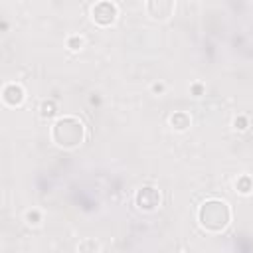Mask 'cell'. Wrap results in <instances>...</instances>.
Returning <instances> with one entry per match:
<instances>
[{"instance_id": "10", "label": "cell", "mask_w": 253, "mask_h": 253, "mask_svg": "<svg viewBox=\"0 0 253 253\" xmlns=\"http://www.w3.org/2000/svg\"><path fill=\"white\" fill-rule=\"evenodd\" d=\"M55 113H57V107H55L53 101H43V103L40 105V115H42L43 119H51Z\"/></svg>"}, {"instance_id": "8", "label": "cell", "mask_w": 253, "mask_h": 253, "mask_svg": "<svg viewBox=\"0 0 253 253\" xmlns=\"http://www.w3.org/2000/svg\"><path fill=\"white\" fill-rule=\"evenodd\" d=\"M99 251H101V245L93 237H85L77 245V253H99Z\"/></svg>"}, {"instance_id": "5", "label": "cell", "mask_w": 253, "mask_h": 253, "mask_svg": "<svg viewBox=\"0 0 253 253\" xmlns=\"http://www.w3.org/2000/svg\"><path fill=\"white\" fill-rule=\"evenodd\" d=\"M146 10L154 20H168L174 12L172 0H150L146 2Z\"/></svg>"}, {"instance_id": "9", "label": "cell", "mask_w": 253, "mask_h": 253, "mask_svg": "<svg viewBox=\"0 0 253 253\" xmlns=\"http://www.w3.org/2000/svg\"><path fill=\"white\" fill-rule=\"evenodd\" d=\"M235 188H237L239 194H249V192L253 190V180H251V176H247V174L239 176L237 182H235Z\"/></svg>"}, {"instance_id": "1", "label": "cell", "mask_w": 253, "mask_h": 253, "mask_svg": "<svg viewBox=\"0 0 253 253\" xmlns=\"http://www.w3.org/2000/svg\"><path fill=\"white\" fill-rule=\"evenodd\" d=\"M198 219H200V225L206 231L217 233V231H223L229 225L231 210L221 200H206L198 210Z\"/></svg>"}, {"instance_id": "12", "label": "cell", "mask_w": 253, "mask_h": 253, "mask_svg": "<svg viewBox=\"0 0 253 253\" xmlns=\"http://www.w3.org/2000/svg\"><path fill=\"white\" fill-rule=\"evenodd\" d=\"M26 221L30 225H38L42 221V213L38 210H30V211H26Z\"/></svg>"}, {"instance_id": "11", "label": "cell", "mask_w": 253, "mask_h": 253, "mask_svg": "<svg viewBox=\"0 0 253 253\" xmlns=\"http://www.w3.org/2000/svg\"><path fill=\"white\" fill-rule=\"evenodd\" d=\"M67 47L73 49V51H79V49L83 47V38H81V36H71V38L67 40Z\"/></svg>"}, {"instance_id": "3", "label": "cell", "mask_w": 253, "mask_h": 253, "mask_svg": "<svg viewBox=\"0 0 253 253\" xmlns=\"http://www.w3.org/2000/svg\"><path fill=\"white\" fill-rule=\"evenodd\" d=\"M160 202H162L160 192H158L156 188H152V186L140 188V190L136 192V196H134V204H136V208L142 210V211H152V210H156V208L160 206Z\"/></svg>"}, {"instance_id": "6", "label": "cell", "mask_w": 253, "mask_h": 253, "mask_svg": "<svg viewBox=\"0 0 253 253\" xmlns=\"http://www.w3.org/2000/svg\"><path fill=\"white\" fill-rule=\"evenodd\" d=\"M2 99H4L6 105L16 107V105H20L24 101V89L18 83H8L4 87V91H2Z\"/></svg>"}, {"instance_id": "14", "label": "cell", "mask_w": 253, "mask_h": 253, "mask_svg": "<svg viewBox=\"0 0 253 253\" xmlns=\"http://www.w3.org/2000/svg\"><path fill=\"white\" fill-rule=\"evenodd\" d=\"M164 89H166L164 83H160V81H158V83H152V93L160 95V93H164Z\"/></svg>"}, {"instance_id": "4", "label": "cell", "mask_w": 253, "mask_h": 253, "mask_svg": "<svg viewBox=\"0 0 253 253\" xmlns=\"http://www.w3.org/2000/svg\"><path fill=\"white\" fill-rule=\"evenodd\" d=\"M117 14L119 10H117V4L113 2H97L91 8V18L99 26H111L117 20Z\"/></svg>"}, {"instance_id": "2", "label": "cell", "mask_w": 253, "mask_h": 253, "mask_svg": "<svg viewBox=\"0 0 253 253\" xmlns=\"http://www.w3.org/2000/svg\"><path fill=\"white\" fill-rule=\"evenodd\" d=\"M85 126L75 117H61L51 126V140L61 148H75L83 142Z\"/></svg>"}, {"instance_id": "15", "label": "cell", "mask_w": 253, "mask_h": 253, "mask_svg": "<svg viewBox=\"0 0 253 253\" xmlns=\"http://www.w3.org/2000/svg\"><path fill=\"white\" fill-rule=\"evenodd\" d=\"M202 91H204V87H202V85H198V83H196V85H192V93H194L196 97H200V95H202Z\"/></svg>"}, {"instance_id": "7", "label": "cell", "mask_w": 253, "mask_h": 253, "mask_svg": "<svg viewBox=\"0 0 253 253\" xmlns=\"http://www.w3.org/2000/svg\"><path fill=\"white\" fill-rule=\"evenodd\" d=\"M170 125H172V128L174 130H186L188 126H190V117H188V113H184V111H180V113H174L172 117H170Z\"/></svg>"}, {"instance_id": "13", "label": "cell", "mask_w": 253, "mask_h": 253, "mask_svg": "<svg viewBox=\"0 0 253 253\" xmlns=\"http://www.w3.org/2000/svg\"><path fill=\"white\" fill-rule=\"evenodd\" d=\"M233 126H235L237 130H245V128H247V119H245V117H237V119L233 121Z\"/></svg>"}]
</instances>
